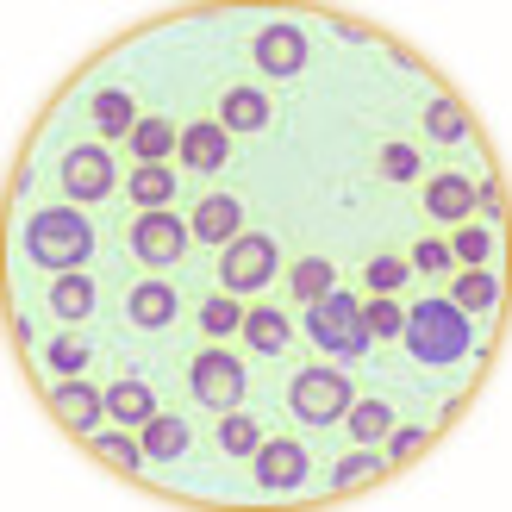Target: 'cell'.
<instances>
[{
  "label": "cell",
  "instance_id": "obj_31",
  "mask_svg": "<svg viewBox=\"0 0 512 512\" xmlns=\"http://www.w3.org/2000/svg\"><path fill=\"white\" fill-rule=\"evenodd\" d=\"M219 444H225V450H238V456H256V425H250L244 413H232V419L219 425Z\"/></svg>",
  "mask_w": 512,
  "mask_h": 512
},
{
  "label": "cell",
  "instance_id": "obj_22",
  "mask_svg": "<svg viewBox=\"0 0 512 512\" xmlns=\"http://www.w3.org/2000/svg\"><path fill=\"white\" fill-rule=\"evenodd\" d=\"M350 431H356V444H375V438H388V431H394V413L381 400H356L350 406Z\"/></svg>",
  "mask_w": 512,
  "mask_h": 512
},
{
  "label": "cell",
  "instance_id": "obj_33",
  "mask_svg": "<svg viewBox=\"0 0 512 512\" xmlns=\"http://www.w3.org/2000/svg\"><path fill=\"white\" fill-rule=\"evenodd\" d=\"M375 456H363V450H356V456H344V463H338V475H331V481H338V488H363V481H375Z\"/></svg>",
  "mask_w": 512,
  "mask_h": 512
},
{
  "label": "cell",
  "instance_id": "obj_37",
  "mask_svg": "<svg viewBox=\"0 0 512 512\" xmlns=\"http://www.w3.org/2000/svg\"><path fill=\"white\" fill-rule=\"evenodd\" d=\"M413 269H431V275H438V269H450V244H438V238H425V244L413 250Z\"/></svg>",
  "mask_w": 512,
  "mask_h": 512
},
{
  "label": "cell",
  "instance_id": "obj_29",
  "mask_svg": "<svg viewBox=\"0 0 512 512\" xmlns=\"http://www.w3.org/2000/svg\"><path fill=\"white\" fill-rule=\"evenodd\" d=\"M381 175H388V182H413V175H419V150L413 144H388V150H381Z\"/></svg>",
  "mask_w": 512,
  "mask_h": 512
},
{
  "label": "cell",
  "instance_id": "obj_28",
  "mask_svg": "<svg viewBox=\"0 0 512 512\" xmlns=\"http://www.w3.org/2000/svg\"><path fill=\"white\" fill-rule=\"evenodd\" d=\"M425 132H431V138H444V144H456V138H463V132H469V119H463V113H456V107H450V100H438V107H431V113H425Z\"/></svg>",
  "mask_w": 512,
  "mask_h": 512
},
{
  "label": "cell",
  "instance_id": "obj_14",
  "mask_svg": "<svg viewBox=\"0 0 512 512\" xmlns=\"http://www.w3.org/2000/svg\"><path fill=\"white\" fill-rule=\"evenodd\" d=\"M188 450V425L169 419V413H150L144 419V456H157V463H169V456Z\"/></svg>",
  "mask_w": 512,
  "mask_h": 512
},
{
  "label": "cell",
  "instance_id": "obj_35",
  "mask_svg": "<svg viewBox=\"0 0 512 512\" xmlns=\"http://www.w3.org/2000/svg\"><path fill=\"white\" fill-rule=\"evenodd\" d=\"M44 356H50V369H57V375H75V369L88 363V350H82V344H69V338H57Z\"/></svg>",
  "mask_w": 512,
  "mask_h": 512
},
{
  "label": "cell",
  "instance_id": "obj_18",
  "mask_svg": "<svg viewBox=\"0 0 512 512\" xmlns=\"http://www.w3.org/2000/svg\"><path fill=\"white\" fill-rule=\"evenodd\" d=\"M175 194V175L163 169V163H144L138 175H132V200H138V207L144 213H163V200Z\"/></svg>",
  "mask_w": 512,
  "mask_h": 512
},
{
  "label": "cell",
  "instance_id": "obj_16",
  "mask_svg": "<svg viewBox=\"0 0 512 512\" xmlns=\"http://www.w3.org/2000/svg\"><path fill=\"white\" fill-rule=\"evenodd\" d=\"M263 119H269V100L256 88H232V94H225V113H219L225 132H256Z\"/></svg>",
  "mask_w": 512,
  "mask_h": 512
},
{
  "label": "cell",
  "instance_id": "obj_25",
  "mask_svg": "<svg viewBox=\"0 0 512 512\" xmlns=\"http://www.w3.org/2000/svg\"><path fill=\"white\" fill-rule=\"evenodd\" d=\"M494 300H500V281L494 275L469 269L463 281H456V306H463V313H481V306H494Z\"/></svg>",
  "mask_w": 512,
  "mask_h": 512
},
{
  "label": "cell",
  "instance_id": "obj_13",
  "mask_svg": "<svg viewBox=\"0 0 512 512\" xmlns=\"http://www.w3.org/2000/svg\"><path fill=\"white\" fill-rule=\"evenodd\" d=\"M425 207H431V219H463V213H475V182L438 175V182L425 188Z\"/></svg>",
  "mask_w": 512,
  "mask_h": 512
},
{
  "label": "cell",
  "instance_id": "obj_27",
  "mask_svg": "<svg viewBox=\"0 0 512 512\" xmlns=\"http://www.w3.org/2000/svg\"><path fill=\"white\" fill-rule=\"evenodd\" d=\"M363 325H369V338H400L406 313H400L394 300H375V306H363Z\"/></svg>",
  "mask_w": 512,
  "mask_h": 512
},
{
  "label": "cell",
  "instance_id": "obj_21",
  "mask_svg": "<svg viewBox=\"0 0 512 512\" xmlns=\"http://www.w3.org/2000/svg\"><path fill=\"white\" fill-rule=\"evenodd\" d=\"M50 306H57L63 319H82L88 306H94V281H88V275H75V269L57 275V294H50Z\"/></svg>",
  "mask_w": 512,
  "mask_h": 512
},
{
  "label": "cell",
  "instance_id": "obj_38",
  "mask_svg": "<svg viewBox=\"0 0 512 512\" xmlns=\"http://www.w3.org/2000/svg\"><path fill=\"white\" fill-rule=\"evenodd\" d=\"M450 256H463V263H481V256H488V232H456V244H450Z\"/></svg>",
  "mask_w": 512,
  "mask_h": 512
},
{
  "label": "cell",
  "instance_id": "obj_32",
  "mask_svg": "<svg viewBox=\"0 0 512 512\" xmlns=\"http://www.w3.org/2000/svg\"><path fill=\"white\" fill-rule=\"evenodd\" d=\"M400 281H406V256H375L369 263V288L375 294H394Z\"/></svg>",
  "mask_w": 512,
  "mask_h": 512
},
{
  "label": "cell",
  "instance_id": "obj_15",
  "mask_svg": "<svg viewBox=\"0 0 512 512\" xmlns=\"http://www.w3.org/2000/svg\"><path fill=\"white\" fill-rule=\"evenodd\" d=\"M175 150H182L194 169H219L225 163V125H188Z\"/></svg>",
  "mask_w": 512,
  "mask_h": 512
},
{
  "label": "cell",
  "instance_id": "obj_1",
  "mask_svg": "<svg viewBox=\"0 0 512 512\" xmlns=\"http://www.w3.org/2000/svg\"><path fill=\"white\" fill-rule=\"evenodd\" d=\"M406 350L419 356V363H456V356H469L475 331H469V313L456 300H419L413 313H406Z\"/></svg>",
  "mask_w": 512,
  "mask_h": 512
},
{
  "label": "cell",
  "instance_id": "obj_26",
  "mask_svg": "<svg viewBox=\"0 0 512 512\" xmlns=\"http://www.w3.org/2000/svg\"><path fill=\"white\" fill-rule=\"evenodd\" d=\"M294 294H300L306 306H313L319 294H331V263H325V256H306V263L294 269Z\"/></svg>",
  "mask_w": 512,
  "mask_h": 512
},
{
  "label": "cell",
  "instance_id": "obj_8",
  "mask_svg": "<svg viewBox=\"0 0 512 512\" xmlns=\"http://www.w3.org/2000/svg\"><path fill=\"white\" fill-rule=\"evenodd\" d=\"M182 244H188V232H182V219H169V213H144L132 225V250L144 256V263H175Z\"/></svg>",
  "mask_w": 512,
  "mask_h": 512
},
{
  "label": "cell",
  "instance_id": "obj_19",
  "mask_svg": "<svg viewBox=\"0 0 512 512\" xmlns=\"http://www.w3.org/2000/svg\"><path fill=\"white\" fill-rule=\"evenodd\" d=\"M244 338L256 344V350H281V344H288V319H281L275 313V306H256V313H244Z\"/></svg>",
  "mask_w": 512,
  "mask_h": 512
},
{
  "label": "cell",
  "instance_id": "obj_11",
  "mask_svg": "<svg viewBox=\"0 0 512 512\" xmlns=\"http://www.w3.org/2000/svg\"><path fill=\"white\" fill-rule=\"evenodd\" d=\"M238 225H244V207H238V200H225V194H213V200H200V207H194V238H207V244H232Z\"/></svg>",
  "mask_w": 512,
  "mask_h": 512
},
{
  "label": "cell",
  "instance_id": "obj_5",
  "mask_svg": "<svg viewBox=\"0 0 512 512\" xmlns=\"http://www.w3.org/2000/svg\"><path fill=\"white\" fill-rule=\"evenodd\" d=\"M219 275H225V288H263V281L275 275V244L269 238H232L225 244V263H219Z\"/></svg>",
  "mask_w": 512,
  "mask_h": 512
},
{
  "label": "cell",
  "instance_id": "obj_20",
  "mask_svg": "<svg viewBox=\"0 0 512 512\" xmlns=\"http://www.w3.org/2000/svg\"><path fill=\"white\" fill-rule=\"evenodd\" d=\"M175 144H182V132H169L163 119H138V125H132V150H138L144 163H157V157H169Z\"/></svg>",
  "mask_w": 512,
  "mask_h": 512
},
{
  "label": "cell",
  "instance_id": "obj_34",
  "mask_svg": "<svg viewBox=\"0 0 512 512\" xmlns=\"http://www.w3.org/2000/svg\"><path fill=\"white\" fill-rule=\"evenodd\" d=\"M100 456H107L119 475H138V463H144V450H138V444H125V438H100Z\"/></svg>",
  "mask_w": 512,
  "mask_h": 512
},
{
  "label": "cell",
  "instance_id": "obj_30",
  "mask_svg": "<svg viewBox=\"0 0 512 512\" xmlns=\"http://www.w3.org/2000/svg\"><path fill=\"white\" fill-rule=\"evenodd\" d=\"M200 325H207L213 338H225V331L244 325V306H232V300H207V306H200Z\"/></svg>",
  "mask_w": 512,
  "mask_h": 512
},
{
  "label": "cell",
  "instance_id": "obj_4",
  "mask_svg": "<svg viewBox=\"0 0 512 512\" xmlns=\"http://www.w3.org/2000/svg\"><path fill=\"white\" fill-rule=\"evenodd\" d=\"M294 413L306 425H331V419H344L350 413V381L338 369H306L294 381Z\"/></svg>",
  "mask_w": 512,
  "mask_h": 512
},
{
  "label": "cell",
  "instance_id": "obj_3",
  "mask_svg": "<svg viewBox=\"0 0 512 512\" xmlns=\"http://www.w3.org/2000/svg\"><path fill=\"white\" fill-rule=\"evenodd\" d=\"M306 338H313L325 356H363L369 350V325H363V306H356V294H319L313 306H306Z\"/></svg>",
  "mask_w": 512,
  "mask_h": 512
},
{
  "label": "cell",
  "instance_id": "obj_24",
  "mask_svg": "<svg viewBox=\"0 0 512 512\" xmlns=\"http://www.w3.org/2000/svg\"><path fill=\"white\" fill-rule=\"evenodd\" d=\"M94 125H100V132H107V138H119V132H132V125H138V119H132V100H125V94H113V88H107V94L94 100Z\"/></svg>",
  "mask_w": 512,
  "mask_h": 512
},
{
  "label": "cell",
  "instance_id": "obj_23",
  "mask_svg": "<svg viewBox=\"0 0 512 512\" xmlns=\"http://www.w3.org/2000/svg\"><path fill=\"white\" fill-rule=\"evenodd\" d=\"M169 313H175V294L163 288V281H144V288L132 294V319L138 325H169Z\"/></svg>",
  "mask_w": 512,
  "mask_h": 512
},
{
  "label": "cell",
  "instance_id": "obj_2",
  "mask_svg": "<svg viewBox=\"0 0 512 512\" xmlns=\"http://www.w3.org/2000/svg\"><path fill=\"white\" fill-rule=\"evenodd\" d=\"M25 250L38 256L44 269H82L88 256H94V232H88V219L82 213H69V207H50L38 213L32 225H25Z\"/></svg>",
  "mask_w": 512,
  "mask_h": 512
},
{
  "label": "cell",
  "instance_id": "obj_12",
  "mask_svg": "<svg viewBox=\"0 0 512 512\" xmlns=\"http://www.w3.org/2000/svg\"><path fill=\"white\" fill-rule=\"evenodd\" d=\"M50 406H57V419H63L69 431H88V425L100 419V406H107V394L82 388V381H63V388H57V400H50Z\"/></svg>",
  "mask_w": 512,
  "mask_h": 512
},
{
  "label": "cell",
  "instance_id": "obj_36",
  "mask_svg": "<svg viewBox=\"0 0 512 512\" xmlns=\"http://www.w3.org/2000/svg\"><path fill=\"white\" fill-rule=\"evenodd\" d=\"M419 450H425V431H419V425L388 431V456H394V463H406V456H419Z\"/></svg>",
  "mask_w": 512,
  "mask_h": 512
},
{
  "label": "cell",
  "instance_id": "obj_7",
  "mask_svg": "<svg viewBox=\"0 0 512 512\" xmlns=\"http://www.w3.org/2000/svg\"><path fill=\"white\" fill-rule=\"evenodd\" d=\"M63 188L75 194V200H100L113 188V157L100 144H82V150H69L63 157Z\"/></svg>",
  "mask_w": 512,
  "mask_h": 512
},
{
  "label": "cell",
  "instance_id": "obj_17",
  "mask_svg": "<svg viewBox=\"0 0 512 512\" xmlns=\"http://www.w3.org/2000/svg\"><path fill=\"white\" fill-rule=\"evenodd\" d=\"M107 413L125 419V425H144L150 413H157V400H150L144 381H119V388H107Z\"/></svg>",
  "mask_w": 512,
  "mask_h": 512
},
{
  "label": "cell",
  "instance_id": "obj_9",
  "mask_svg": "<svg viewBox=\"0 0 512 512\" xmlns=\"http://www.w3.org/2000/svg\"><path fill=\"white\" fill-rule=\"evenodd\" d=\"M256 481H263V488H300V481H306V450L288 444V438L263 444V450H256Z\"/></svg>",
  "mask_w": 512,
  "mask_h": 512
},
{
  "label": "cell",
  "instance_id": "obj_6",
  "mask_svg": "<svg viewBox=\"0 0 512 512\" xmlns=\"http://www.w3.org/2000/svg\"><path fill=\"white\" fill-rule=\"evenodd\" d=\"M194 394L207 400V406H238L244 400V369H238V356H194Z\"/></svg>",
  "mask_w": 512,
  "mask_h": 512
},
{
  "label": "cell",
  "instance_id": "obj_10",
  "mask_svg": "<svg viewBox=\"0 0 512 512\" xmlns=\"http://www.w3.org/2000/svg\"><path fill=\"white\" fill-rule=\"evenodd\" d=\"M256 63H263L269 75H294L306 63V38L294 32V25H269V32L256 38Z\"/></svg>",
  "mask_w": 512,
  "mask_h": 512
}]
</instances>
